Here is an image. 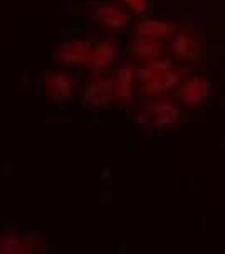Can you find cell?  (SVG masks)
I'll list each match as a JSON object with an SVG mask.
<instances>
[{"label":"cell","mask_w":225,"mask_h":254,"mask_svg":"<svg viewBox=\"0 0 225 254\" xmlns=\"http://www.w3.org/2000/svg\"><path fill=\"white\" fill-rule=\"evenodd\" d=\"M93 17L96 22L105 25V27L110 29V31H123V29L129 24V20H131V17H129L126 12L121 10L118 7H112V5L94 7Z\"/></svg>","instance_id":"3"},{"label":"cell","mask_w":225,"mask_h":254,"mask_svg":"<svg viewBox=\"0 0 225 254\" xmlns=\"http://www.w3.org/2000/svg\"><path fill=\"white\" fill-rule=\"evenodd\" d=\"M24 239L19 234L8 231L0 234V254H22Z\"/></svg>","instance_id":"13"},{"label":"cell","mask_w":225,"mask_h":254,"mask_svg":"<svg viewBox=\"0 0 225 254\" xmlns=\"http://www.w3.org/2000/svg\"><path fill=\"white\" fill-rule=\"evenodd\" d=\"M121 2L126 3L133 12H136V14H146L150 8L148 0H121Z\"/></svg>","instance_id":"14"},{"label":"cell","mask_w":225,"mask_h":254,"mask_svg":"<svg viewBox=\"0 0 225 254\" xmlns=\"http://www.w3.org/2000/svg\"><path fill=\"white\" fill-rule=\"evenodd\" d=\"M200 42L188 34H176L171 39V53L180 59H193L200 56Z\"/></svg>","instance_id":"12"},{"label":"cell","mask_w":225,"mask_h":254,"mask_svg":"<svg viewBox=\"0 0 225 254\" xmlns=\"http://www.w3.org/2000/svg\"><path fill=\"white\" fill-rule=\"evenodd\" d=\"M81 100L84 105L93 106V108H106L114 100L112 77H101V79L91 81L81 93Z\"/></svg>","instance_id":"2"},{"label":"cell","mask_w":225,"mask_h":254,"mask_svg":"<svg viewBox=\"0 0 225 254\" xmlns=\"http://www.w3.org/2000/svg\"><path fill=\"white\" fill-rule=\"evenodd\" d=\"M143 116L155 127H167L178 120V110L168 101H153L145 106Z\"/></svg>","instance_id":"6"},{"label":"cell","mask_w":225,"mask_h":254,"mask_svg":"<svg viewBox=\"0 0 225 254\" xmlns=\"http://www.w3.org/2000/svg\"><path fill=\"white\" fill-rule=\"evenodd\" d=\"M210 91H212L210 83H207L205 79H200V77H193V79H187L180 84L178 96L187 105L198 106L210 96Z\"/></svg>","instance_id":"4"},{"label":"cell","mask_w":225,"mask_h":254,"mask_svg":"<svg viewBox=\"0 0 225 254\" xmlns=\"http://www.w3.org/2000/svg\"><path fill=\"white\" fill-rule=\"evenodd\" d=\"M163 49H165V46L158 39H135L128 51L131 58L138 59V61L150 63L153 59L162 58Z\"/></svg>","instance_id":"8"},{"label":"cell","mask_w":225,"mask_h":254,"mask_svg":"<svg viewBox=\"0 0 225 254\" xmlns=\"http://www.w3.org/2000/svg\"><path fill=\"white\" fill-rule=\"evenodd\" d=\"M44 93L47 98L64 101L72 96V79L66 72H51L44 81Z\"/></svg>","instance_id":"5"},{"label":"cell","mask_w":225,"mask_h":254,"mask_svg":"<svg viewBox=\"0 0 225 254\" xmlns=\"http://www.w3.org/2000/svg\"><path fill=\"white\" fill-rule=\"evenodd\" d=\"M118 58V46L111 41H101L93 47V56H91V67L94 74H103L110 69V66Z\"/></svg>","instance_id":"7"},{"label":"cell","mask_w":225,"mask_h":254,"mask_svg":"<svg viewBox=\"0 0 225 254\" xmlns=\"http://www.w3.org/2000/svg\"><path fill=\"white\" fill-rule=\"evenodd\" d=\"M135 69L123 66L114 71L112 83H114V98L121 103H126L133 96V84H135Z\"/></svg>","instance_id":"11"},{"label":"cell","mask_w":225,"mask_h":254,"mask_svg":"<svg viewBox=\"0 0 225 254\" xmlns=\"http://www.w3.org/2000/svg\"><path fill=\"white\" fill-rule=\"evenodd\" d=\"M180 84V74L176 71H165L160 72L155 77H151L150 81H146L143 86V93L148 94V96H162L171 89H175Z\"/></svg>","instance_id":"9"},{"label":"cell","mask_w":225,"mask_h":254,"mask_svg":"<svg viewBox=\"0 0 225 254\" xmlns=\"http://www.w3.org/2000/svg\"><path fill=\"white\" fill-rule=\"evenodd\" d=\"M173 29H175V25L170 22L148 19L136 24V27L133 29V36H135V39H158V41H162V39L170 36Z\"/></svg>","instance_id":"10"},{"label":"cell","mask_w":225,"mask_h":254,"mask_svg":"<svg viewBox=\"0 0 225 254\" xmlns=\"http://www.w3.org/2000/svg\"><path fill=\"white\" fill-rule=\"evenodd\" d=\"M91 56H93V44L84 39H76L64 42L54 53V59L67 66H84L91 63Z\"/></svg>","instance_id":"1"}]
</instances>
